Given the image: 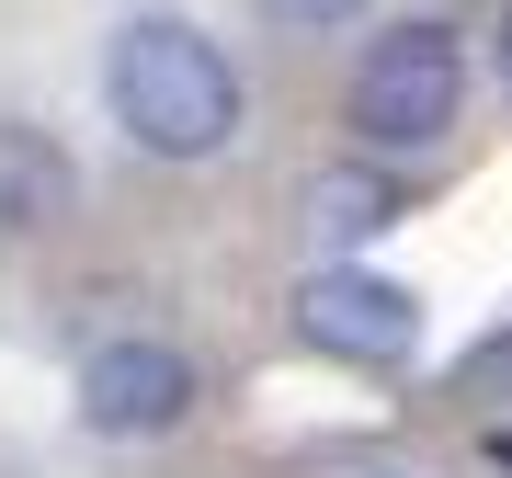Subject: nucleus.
<instances>
[{
    "label": "nucleus",
    "mask_w": 512,
    "mask_h": 478,
    "mask_svg": "<svg viewBox=\"0 0 512 478\" xmlns=\"http://www.w3.org/2000/svg\"><path fill=\"white\" fill-rule=\"evenodd\" d=\"M103 92H114V126H126L148 160H217L239 137V69L217 35H194V23L148 12L114 35L103 57Z\"/></svg>",
    "instance_id": "1"
},
{
    "label": "nucleus",
    "mask_w": 512,
    "mask_h": 478,
    "mask_svg": "<svg viewBox=\"0 0 512 478\" xmlns=\"http://www.w3.org/2000/svg\"><path fill=\"white\" fill-rule=\"evenodd\" d=\"M456 103H467V57H456L444 23H387L365 46V69H353V126H365V148H433L456 126Z\"/></svg>",
    "instance_id": "2"
},
{
    "label": "nucleus",
    "mask_w": 512,
    "mask_h": 478,
    "mask_svg": "<svg viewBox=\"0 0 512 478\" xmlns=\"http://www.w3.org/2000/svg\"><path fill=\"white\" fill-rule=\"evenodd\" d=\"M296 342L330 353V365H410L421 353V296L365 274V262H330V274L296 285Z\"/></svg>",
    "instance_id": "3"
},
{
    "label": "nucleus",
    "mask_w": 512,
    "mask_h": 478,
    "mask_svg": "<svg viewBox=\"0 0 512 478\" xmlns=\"http://www.w3.org/2000/svg\"><path fill=\"white\" fill-rule=\"evenodd\" d=\"M194 410V365L171 342H103L80 365V422L92 433H171Z\"/></svg>",
    "instance_id": "4"
},
{
    "label": "nucleus",
    "mask_w": 512,
    "mask_h": 478,
    "mask_svg": "<svg viewBox=\"0 0 512 478\" xmlns=\"http://www.w3.org/2000/svg\"><path fill=\"white\" fill-rule=\"evenodd\" d=\"M57 205H69V171H57V148H46V137H23V126H0V228H46Z\"/></svg>",
    "instance_id": "5"
},
{
    "label": "nucleus",
    "mask_w": 512,
    "mask_h": 478,
    "mask_svg": "<svg viewBox=\"0 0 512 478\" xmlns=\"http://www.w3.org/2000/svg\"><path fill=\"white\" fill-rule=\"evenodd\" d=\"M387 217H399V194H387L376 171H319V183H308V228L330 239V251H353V239H376Z\"/></svg>",
    "instance_id": "6"
},
{
    "label": "nucleus",
    "mask_w": 512,
    "mask_h": 478,
    "mask_svg": "<svg viewBox=\"0 0 512 478\" xmlns=\"http://www.w3.org/2000/svg\"><path fill=\"white\" fill-rule=\"evenodd\" d=\"M262 12H285V23H342V12H365V0H262Z\"/></svg>",
    "instance_id": "7"
},
{
    "label": "nucleus",
    "mask_w": 512,
    "mask_h": 478,
    "mask_svg": "<svg viewBox=\"0 0 512 478\" xmlns=\"http://www.w3.org/2000/svg\"><path fill=\"white\" fill-rule=\"evenodd\" d=\"M501 92H512V23H501Z\"/></svg>",
    "instance_id": "8"
},
{
    "label": "nucleus",
    "mask_w": 512,
    "mask_h": 478,
    "mask_svg": "<svg viewBox=\"0 0 512 478\" xmlns=\"http://www.w3.org/2000/svg\"><path fill=\"white\" fill-rule=\"evenodd\" d=\"M490 467H512V433H490Z\"/></svg>",
    "instance_id": "9"
}]
</instances>
